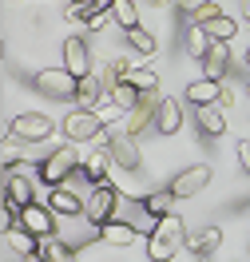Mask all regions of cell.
I'll use <instances>...</instances> for the list:
<instances>
[{
    "mask_svg": "<svg viewBox=\"0 0 250 262\" xmlns=\"http://www.w3.org/2000/svg\"><path fill=\"white\" fill-rule=\"evenodd\" d=\"M147 258L151 262H175V254L187 246V223L179 219V214H167V219H159V227L147 234Z\"/></svg>",
    "mask_w": 250,
    "mask_h": 262,
    "instance_id": "cell-1",
    "label": "cell"
},
{
    "mask_svg": "<svg viewBox=\"0 0 250 262\" xmlns=\"http://www.w3.org/2000/svg\"><path fill=\"white\" fill-rule=\"evenodd\" d=\"M76 171H80V151H76V143H64V147L48 151V159L36 163V175H40V183H48V191L60 187V183H67Z\"/></svg>",
    "mask_w": 250,
    "mask_h": 262,
    "instance_id": "cell-2",
    "label": "cell"
},
{
    "mask_svg": "<svg viewBox=\"0 0 250 262\" xmlns=\"http://www.w3.org/2000/svg\"><path fill=\"white\" fill-rule=\"evenodd\" d=\"M119 203H123V191H119L116 183H96L92 195H87V207H83V219L103 227V223L119 219Z\"/></svg>",
    "mask_w": 250,
    "mask_h": 262,
    "instance_id": "cell-3",
    "label": "cell"
},
{
    "mask_svg": "<svg viewBox=\"0 0 250 262\" xmlns=\"http://www.w3.org/2000/svg\"><path fill=\"white\" fill-rule=\"evenodd\" d=\"M100 147H107V151H111V159H116V167H119V171H139V163H143V155H139V143H135V135H131V131L103 127Z\"/></svg>",
    "mask_w": 250,
    "mask_h": 262,
    "instance_id": "cell-4",
    "label": "cell"
},
{
    "mask_svg": "<svg viewBox=\"0 0 250 262\" xmlns=\"http://www.w3.org/2000/svg\"><path fill=\"white\" fill-rule=\"evenodd\" d=\"M103 127H107V123H103L92 107H76V112H67L64 119H60V131L67 135V143H96L103 135Z\"/></svg>",
    "mask_w": 250,
    "mask_h": 262,
    "instance_id": "cell-5",
    "label": "cell"
},
{
    "mask_svg": "<svg viewBox=\"0 0 250 262\" xmlns=\"http://www.w3.org/2000/svg\"><path fill=\"white\" fill-rule=\"evenodd\" d=\"M32 88L48 99H76L80 92V76H72L67 68H44L32 76Z\"/></svg>",
    "mask_w": 250,
    "mask_h": 262,
    "instance_id": "cell-6",
    "label": "cell"
},
{
    "mask_svg": "<svg viewBox=\"0 0 250 262\" xmlns=\"http://www.w3.org/2000/svg\"><path fill=\"white\" fill-rule=\"evenodd\" d=\"M52 131H56V123L44 112H20L8 119V135H16L20 143H44Z\"/></svg>",
    "mask_w": 250,
    "mask_h": 262,
    "instance_id": "cell-7",
    "label": "cell"
},
{
    "mask_svg": "<svg viewBox=\"0 0 250 262\" xmlns=\"http://www.w3.org/2000/svg\"><path fill=\"white\" fill-rule=\"evenodd\" d=\"M215 179V167L211 163H195V167H183L175 179L167 183V191L175 199H195V195H202L207 191V183Z\"/></svg>",
    "mask_w": 250,
    "mask_h": 262,
    "instance_id": "cell-8",
    "label": "cell"
},
{
    "mask_svg": "<svg viewBox=\"0 0 250 262\" xmlns=\"http://www.w3.org/2000/svg\"><path fill=\"white\" fill-rule=\"evenodd\" d=\"M20 227H28L32 234L48 238V234H56V227H60V214L52 211L48 203H28V207L20 211Z\"/></svg>",
    "mask_w": 250,
    "mask_h": 262,
    "instance_id": "cell-9",
    "label": "cell"
},
{
    "mask_svg": "<svg viewBox=\"0 0 250 262\" xmlns=\"http://www.w3.org/2000/svg\"><path fill=\"white\" fill-rule=\"evenodd\" d=\"M48 207L60 214V219H83L87 199H83L80 191H72L67 183H60V187H52V191H48Z\"/></svg>",
    "mask_w": 250,
    "mask_h": 262,
    "instance_id": "cell-10",
    "label": "cell"
},
{
    "mask_svg": "<svg viewBox=\"0 0 250 262\" xmlns=\"http://www.w3.org/2000/svg\"><path fill=\"white\" fill-rule=\"evenodd\" d=\"M64 68L72 76H87V72H96L92 68V52L83 44V36H67L64 40Z\"/></svg>",
    "mask_w": 250,
    "mask_h": 262,
    "instance_id": "cell-11",
    "label": "cell"
},
{
    "mask_svg": "<svg viewBox=\"0 0 250 262\" xmlns=\"http://www.w3.org/2000/svg\"><path fill=\"white\" fill-rule=\"evenodd\" d=\"M183 99L191 103V107H211V103L222 99V83L202 76V80H195V83H187V88H183Z\"/></svg>",
    "mask_w": 250,
    "mask_h": 262,
    "instance_id": "cell-12",
    "label": "cell"
},
{
    "mask_svg": "<svg viewBox=\"0 0 250 262\" xmlns=\"http://www.w3.org/2000/svg\"><path fill=\"white\" fill-rule=\"evenodd\" d=\"M218 246H222V227H202L195 234H187V250L195 254V258H211Z\"/></svg>",
    "mask_w": 250,
    "mask_h": 262,
    "instance_id": "cell-13",
    "label": "cell"
},
{
    "mask_svg": "<svg viewBox=\"0 0 250 262\" xmlns=\"http://www.w3.org/2000/svg\"><path fill=\"white\" fill-rule=\"evenodd\" d=\"M139 234H143V230L135 227L131 219H111V223H103V238H100V243H107V246H131V243H139Z\"/></svg>",
    "mask_w": 250,
    "mask_h": 262,
    "instance_id": "cell-14",
    "label": "cell"
},
{
    "mask_svg": "<svg viewBox=\"0 0 250 262\" xmlns=\"http://www.w3.org/2000/svg\"><path fill=\"white\" fill-rule=\"evenodd\" d=\"M226 72H231V44H218L215 40V48L207 52V60H202V76L226 83Z\"/></svg>",
    "mask_w": 250,
    "mask_h": 262,
    "instance_id": "cell-15",
    "label": "cell"
},
{
    "mask_svg": "<svg viewBox=\"0 0 250 262\" xmlns=\"http://www.w3.org/2000/svg\"><path fill=\"white\" fill-rule=\"evenodd\" d=\"M179 127H183V103L179 99H163L159 112H155V131L159 135H175Z\"/></svg>",
    "mask_w": 250,
    "mask_h": 262,
    "instance_id": "cell-16",
    "label": "cell"
},
{
    "mask_svg": "<svg viewBox=\"0 0 250 262\" xmlns=\"http://www.w3.org/2000/svg\"><path fill=\"white\" fill-rule=\"evenodd\" d=\"M4 246L16 250L20 258H28V254H40V234H32L28 227H12L4 230Z\"/></svg>",
    "mask_w": 250,
    "mask_h": 262,
    "instance_id": "cell-17",
    "label": "cell"
},
{
    "mask_svg": "<svg viewBox=\"0 0 250 262\" xmlns=\"http://www.w3.org/2000/svg\"><path fill=\"white\" fill-rule=\"evenodd\" d=\"M4 199H12V203H20V207L36 203L32 199V179H28L24 171H8V175H4Z\"/></svg>",
    "mask_w": 250,
    "mask_h": 262,
    "instance_id": "cell-18",
    "label": "cell"
},
{
    "mask_svg": "<svg viewBox=\"0 0 250 262\" xmlns=\"http://www.w3.org/2000/svg\"><path fill=\"white\" fill-rule=\"evenodd\" d=\"M111 167H116V159H111V151H107V147H96L87 159H83V171H87V179H92V183H111V179H107Z\"/></svg>",
    "mask_w": 250,
    "mask_h": 262,
    "instance_id": "cell-19",
    "label": "cell"
},
{
    "mask_svg": "<svg viewBox=\"0 0 250 262\" xmlns=\"http://www.w3.org/2000/svg\"><path fill=\"white\" fill-rule=\"evenodd\" d=\"M195 119H199V131H202V135H211V139H218V135L226 131V115H222L218 103H211V107H195Z\"/></svg>",
    "mask_w": 250,
    "mask_h": 262,
    "instance_id": "cell-20",
    "label": "cell"
},
{
    "mask_svg": "<svg viewBox=\"0 0 250 262\" xmlns=\"http://www.w3.org/2000/svg\"><path fill=\"white\" fill-rule=\"evenodd\" d=\"M103 96H107V88H103L100 72H87V76H80V92H76L80 107H96V103H100Z\"/></svg>",
    "mask_w": 250,
    "mask_h": 262,
    "instance_id": "cell-21",
    "label": "cell"
},
{
    "mask_svg": "<svg viewBox=\"0 0 250 262\" xmlns=\"http://www.w3.org/2000/svg\"><path fill=\"white\" fill-rule=\"evenodd\" d=\"M139 207H143L151 219H167V214H175V195L163 187V191H151V195H143V199H139Z\"/></svg>",
    "mask_w": 250,
    "mask_h": 262,
    "instance_id": "cell-22",
    "label": "cell"
},
{
    "mask_svg": "<svg viewBox=\"0 0 250 262\" xmlns=\"http://www.w3.org/2000/svg\"><path fill=\"white\" fill-rule=\"evenodd\" d=\"M215 48V40L207 36V28H199V24H191V32H187V40H183V52L191 56V60H207V52Z\"/></svg>",
    "mask_w": 250,
    "mask_h": 262,
    "instance_id": "cell-23",
    "label": "cell"
},
{
    "mask_svg": "<svg viewBox=\"0 0 250 262\" xmlns=\"http://www.w3.org/2000/svg\"><path fill=\"white\" fill-rule=\"evenodd\" d=\"M202 28H207V36H211V40H218V44H231L234 36H238V20L226 16V12H218V16L207 20Z\"/></svg>",
    "mask_w": 250,
    "mask_h": 262,
    "instance_id": "cell-24",
    "label": "cell"
},
{
    "mask_svg": "<svg viewBox=\"0 0 250 262\" xmlns=\"http://www.w3.org/2000/svg\"><path fill=\"white\" fill-rule=\"evenodd\" d=\"M40 254L48 262H76L80 254H76V246L72 243H60L56 234H48V238H40Z\"/></svg>",
    "mask_w": 250,
    "mask_h": 262,
    "instance_id": "cell-25",
    "label": "cell"
},
{
    "mask_svg": "<svg viewBox=\"0 0 250 262\" xmlns=\"http://www.w3.org/2000/svg\"><path fill=\"white\" fill-rule=\"evenodd\" d=\"M111 16L123 32H131V28H139V4L135 0H111Z\"/></svg>",
    "mask_w": 250,
    "mask_h": 262,
    "instance_id": "cell-26",
    "label": "cell"
},
{
    "mask_svg": "<svg viewBox=\"0 0 250 262\" xmlns=\"http://www.w3.org/2000/svg\"><path fill=\"white\" fill-rule=\"evenodd\" d=\"M103 8H111V4H103V0H72L64 8V20H80V24H87V20L96 16V12H103Z\"/></svg>",
    "mask_w": 250,
    "mask_h": 262,
    "instance_id": "cell-27",
    "label": "cell"
},
{
    "mask_svg": "<svg viewBox=\"0 0 250 262\" xmlns=\"http://www.w3.org/2000/svg\"><path fill=\"white\" fill-rule=\"evenodd\" d=\"M127 44H131V52H139V56H155V48H159V44H155V36H151L143 24L127 32Z\"/></svg>",
    "mask_w": 250,
    "mask_h": 262,
    "instance_id": "cell-28",
    "label": "cell"
},
{
    "mask_svg": "<svg viewBox=\"0 0 250 262\" xmlns=\"http://www.w3.org/2000/svg\"><path fill=\"white\" fill-rule=\"evenodd\" d=\"M127 80H131L139 92H155V88H159V76H155L151 68H131V72H127Z\"/></svg>",
    "mask_w": 250,
    "mask_h": 262,
    "instance_id": "cell-29",
    "label": "cell"
},
{
    "mask_svg": "<svg viewBox=\"0 0 250 262\" xmlns=\"http://www.w3.org/2000/svg\"><path fill=\"white\" fill-rule=\"evenodd\" d=\"M92 112L100 115L103 123H116L119 115H127V112H123V107H119V103H116V99H111V96H103V99H100V103H96V107H92Z\"/></svg>",
    "mask_w": 250,
    "mask_h": 262,
    "instance_id": "cell-30",
    "label": "cell"
},
{
    "mask_svg": "<svg viewBox=\"0 0 250 262\" xmlns=\"http://www.w3.org/2000/svg\"><path fill=\"white\" fill-rule=\"evenodd\" d=\"M111 20H116V16H111V8H103V12H96V16L83 24V32H100V28H107Z\"/></svg>",
    "mask_w": 250,
    "mask_h": 262,
    "instance_id": "cell-31",
    "label": "cell"
},
{
    "mask_svg": "<svg viewBox=\"0 0 250 262\" xmlns=\"http://www.w3.org/2000/svg\"><path fill=\"white\" fill-rule=\"evenodd\" d=\"M234 159H238V167L250 175V139H238V147H234Z\"/></svg>",
    "mask_w": 250,
    "mask_h": 262,
    "instance_id": "cell-32",
    "label": "cell"
},
{
    "mask_svg": "<svg viewBox=\"0 0 250 262\" xmlns=\"http://www.w3.org/2000/svg\"><path fill=\"white\" fill-rule=\"evenodd\" d=\"M218 12H222V8H218L215 0H211V4H207V8H202V12H195V16H191V20H195V24H199V28H202V24H207V20H215Z\"/></svg>",
    "mask_w": 250,
    "mask_h": 262,
    "instance_id": "cell-33",
    "label": "cell"
},
{
    "mask_svg": "<svg viewBox=\"0 0 250 262\" xmlns=\"http://www.w3.org/2000/svg\"><path fill=\"white\" fill-rule=\"evenodd\" d=\"M207 4H211V0H179V8H183L187 16H195V12H202Z\"/></svg>",
    "mask_w": 250,
    "mask_h": 262,
    "instance_id": "cell-34",
    "label": "cell"
},
{
    "mask_svg": "<svg viewBox=\"0 0 250 262\" xmlns=\"http://www.w3.org/2000/svg\"><path fill=\"white\" fill-rule=\"evenodd\" d=\"M231 103H234V92L226 88V83H222V99H218V107H231Z\"/></svg>",
    "mask_w": 250,
    "mask_h": 262,
    "instance_id": "cell-35",
    "label": "cell"
},
{
    "mask_svg": "<svg viewBox=\"0 0 250 262\" xmlns=\"http://www.w3.org/2000/svg\"><path fill=\"white\" fill-rule=\"evenodd\" d=\"M238 16L250 20V0H238Z\"/></svg>",
    "mask_w": 250,
    "mask_h": 262,
    "instance_id": "cell-36",
    "label": "cell"
},
{
    "mask_svg": "<svg viewBox=\"0 0 250 262\" xmlns=\"http://www.w3.org/2000/svg\"><path fill=\"white\" fill-rule=\"evenodd\" d=\"M24 262H48V258H44V254H28Z\"/></svg>",
    "mask_w": 250,
    "mask_h": 262,
    "instance_id": "cell-37",
    "label": "cell"
},
{
    "mask_svg": "<svg viewBox=\"0 0 250 262\" xmlns=\"http://www.w3.org/2000/svg\"><path fill=\"white\" fill-rule=\"evenodd\" d=\"M151 8H163V4H171V0H147Z\"/></svg>",
    "mask_w": 250,
    "mask_h": 262,
    "instance_id": "cell-38",
    "label": "cell"
},
{
    "mask_svg": "<svg viewBox=\"0 0 250 262\" xmlns=\"http://www.w3.org/2000/svg\"><path fill=\"white\" fill-rule=\"evenodd\" d=\"M242 64H246V68H250V48H246V56H242Z\"/></svg>",
    "mask_w": 250,
    "mask_h": 262,
    "instance_id": "cell-39",
    "label": "cell"
},
{
    "mask_svg": "<svg viewBox=\"0 0 250 262\" xmlns=\"http://www.w3.org/2000/svg\"><path fill=\"white\" fill-rule=\"evenodd\" d=\"M246 96H250V80H246Z\"/></svg>",
    "mask_w": 250,
    "mask_h": 262,
    "instance_id": "cell-40",
    "label": "cell"
},
{
    "mask_svg": "<svg viewBox=\"0 0 250 262\" xmlns=\"http://www.w3.org/2000/svg\"><path fill=\"white\" fill-rule=\"evenodd\" d=\"M246 254H250V238H246Z\"/></svg>",
    "mask_w": 250,
    "mask_h": 262,
    "instance_id": "cell-41",
    "label": "cell"
},
{
    "mask_svg": "<svg viewBox=\"0 0 250 262\" xmlns=\"http://www.w3.org/2000/svg\"><path fill=\"white\" fill-rule=\"evenodd\" d=\"M103 4H111V0H103Z\"/></svg>",
    "mask_w": 250,
    "mask_h": 262,
    "instance_id": "cell-42",
    "label": "cell"
}]
</instances>
